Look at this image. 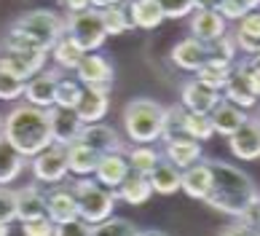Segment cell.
Returning a JSON list of instances; mask_svg holds the SVG:
<instances>
[{
    "label": "cell",
    "instance_id": "e0dca14e",
    "mask_svg": "<svg viewBox=\"0 0 260 236\" xmlns=\"http://www.w3.org/2000/svg\"><path fill=\"white\" fill-rule=\"evenodd\" d=\"M110 107V88H97V86H83V97L75 113L83 124H100L108 115Z\"/></svg>",
    "mask_w": 260,
    "mask_h": 236
},
{
    "label": "cell",
    "instance_id": "7402d4cb",
    "mask_svg": "<svg viewBox=\"0 0 260 236\" xmlns=\"http://www.w3.org/2000/svg\"><path fill=\"white\" fill-rule=\"evenodd\" d=\"M190 33L201 43H212L225 35V16L220 11H201L196 8L193 19H190Z\"/></svg>",
    "mask_w": 260,
    "mask_h": 236
},
{
    "label": "cell",
    "instance_id": "8992f818",
    "mask_svg": "<svg viewBox=\"0 0 260 236\" xmlns=\"http://www.w3.org/2000/svg\"><path fill=\"white\" fill-rule=\"evenodd\" d=\"M64 33L78 43L86 54L97 51L102 48V43L108 41V33H105V24H102V16H100V8H86V11H75L64 19Z\"/></svg>",
    "mask_w": 260,
    "mask_h": 236
},
{
    "label": "cell",
    "instance_id": "ac0fdd59",
    "mask_svg": "<svg viewBox=\"0 0 260 236\" xmlns=\"http://www.w3.org/2000/svg\"><path fill=\"white\" fill-rule=\"evenodd\" d=\"M132 172V166H129V159H126V153H105L102 159H100V166H97V172H94V177H97V183L105 185V188H110V191H118V185L129 177Z\"/></svg>",
    "mask_w": 260,
    "mask_h": 236
},
{
    "label": "cell",
    "instance_id": "f5cc1de1",
    "mask_svg": "<svg viewBox=\"0 0 260 236\" xmlns=\"http://www.w3.org/2000/svg\"><path fill=\"white\" fill-rule=\"evenodd\" d=\"M247 62L252 65V67H260V48H257L255 54H249V59H247Z\"/></svg>",
    "mask_w": 260,
    "mask_h": 236
},
{
    "label": "cell",
    "instance_id": "60d3db41",
    "mask_svg": "<svg viewBox=\"0 0 260 236\" xmlns=\"http://www.w3.org/2000/svg\"><path fill=\"white\" fill-rule=\"evenodd\" d=\"M158 6L167 19H182L196 8V0H158Z\"/></svg>",
    "mask_w": 260,
    "mask_h": 236
},
{
    "label": "cell",
    "instance_id": "8fae6325",
    "mask_svg": "<svg viewBox=\"0 0 260 236\" xmlns=\"http://www.w3.org/2000/svg\"><path fill=\"white\" fill-rule=\"evenodd\" d=\"M56 83H59V73L56 70H41L38 75H32L24 86V102H30L35 107H49L56 105Z\"/></svg>",
    "mask_w": 260,
    "mask_h": 236
},
{
    "label": "cell",
    "instance_id": "680465c9",
    "mask_svg": "<svg viewBox=\"0 0 260 236\" xmlns=\"http://www.w3.org/2000/svg\"><path fill=\"white\" fill-rule=\"evenodd\" d=\"M257 121H260V118H257Z\"/></svg>",
    "mask_w": 260,
    "mask_h": 236
},
{
    "label": "cell",
    "instance_id": "83f0119b",
    "mask_svg": "<svg viewBox=\"0 0 260 236\" xmlns=\"http://www.w3.org/2000/svg\"><path fill=\"white\" fill-rule=\"evenodd\" d=\"M24 164H27L24 156L19 153L6 137H0V185L14 183L16 177L24 172Z\"/></svg>",
    "mask_w": 260,
    "mask_h": 236
},
{
    "label": "cell",
    "instance_id": "ba28073f",
    "mask_svg": "<svg viewBox=\"0 0 260 236\" xmlns=\"http://www.w3.org/2000/svg\"><path fill=\"white\" fill-rule=\"evenodd\" d=\"M46 218H49L54 225L81 218L78 215V199H75L73 185L59 183V185H51V188L46 191Z\"/></svg>",
    "mask_w": 260,
    "mask_h": 236
},
{
    "label": "cell",
    "instance_id": "1f68e13d",
    "mask_svg": "<svg viewBox=\"0 0 260 236\" xmlns=\"http://www.w3.org/2000/svg\"><path fill=\"white\" fill-rule=\"evenodd\" d=\"M126 159H129L132 172H137V174H145V177H148V174L158 166L161 153H158L153 145H134V148H129Z\"/></svg>",
    "mask_w": 260,
    "mask_h": 236
},
{
    "label": "cell",
    "instance_id": "484cf974",
    "mask_svg": "<svg viewBox=\"0 0 260 236\" xmlns=\"http://www.w3.org/2000/svg\"><path fill=\"white\" fill-rule=\"evenodd\" d=\"M209 115H212V124H215V134H225V137H231L239 126L247 124V113L239 105L228 102V100L220 102Z\"/></svg>",
    "mask_w": 260,
    "mask_h": 236
},
{
    "label": "cell",
    "instance_id": "816d5d0a",
    "mask_svg": "<svg viewBox=\"0 0 260 236\" xmlns=\"http://www.w3.org/2000/svg\"><path fill=\"white\" fill-rule=\"evenodd\" d=\"M140 236H169V233H164L158 228H148V231H140Z\"/></svg>",
    "mask_w": 260,
    "mask_h": 236
},
{
    "label": "cell",
    "instance_id": "277c9868",
    "mask_svg": "<svg viewBox=\"0 0 260 236\" xmlns=\"http://www.w3.org/2000/svg\"><path fill=\"white\" fill-rule=\"evenodd\" d=\"M11 33L27 38L43 51H51L54 43L64 35V19L54 11H46V8H35V11L22 14L16 19L11 24Z\"/></svg>",
    "mask_w": 260,
    "mask_h": 236
},
{
    "label": "cell",
    "instance_id": "9f6ffc18",
    "mask_svg": "<svg viewBox=\"0 0 260 236\" xmlns=\"http://www.w3.org/2000/svg\"><path fill=\"white\" fill-rule=\"evenodd\" d=\"M252 228H255V233H257V236H260V225H252Z\"/></svg>",
    "mask_w": 260,
    "mask_h": 236
},
{
    "label": "cell",
    "instance_id": "5b68a950",
    "mask_svg": "<svg viewBox=\"0 0 260 236\" xmlns=\"http://www.w3.org/2000/svg\"><path fill=\"white\" fill-rule=\"evenodd\" d=\"M73 191H75V199H78V215L89 225H97L102 220L113 218L115 201H118L115 191L105 188L91 177H78L73 183Z\"/></svg>",
    "mask_w": 260,
    "mask_h": 236
},
{
    "label": "cell",
    "instance_id": "30bf717a",
    "mask_svg": "<svg viewBox=\"0 0 260 236\" xmlns=\"http://www.w3.org/2000/svg\"><path fill=\"white\" fill-rule=\"evenodd\" d=\"M220 102H223V97H220L217 88L201 83L199 78L188 81L185 86H182V92H180V105L185 107L188 113H207L209 115Z\"/></svg>",
    "mask_w": 260,
    "mask_h": 236
},
{
    "label": "cell",
    "instance_id": "f1b7e54d",
    "mask_svg": "<svg viewBox=\"0 0 260 236\" xmlns=\"http://www.w3.org/2000/svg\"><path fill=\"white\" fill-rule=\"evenodd\" d=\"M49 54L54 56V62H56V67H59V70H73V73L78 70L81 59L86 56V51H83V48H81L78 43H75L67 33H64V35L59 38V41L54 43V48H51Z\"/></svg>",
    "mask_w": 260,
    "mask_h": 236
},
{
    "label": "cell",
    "instance_id": "5bb4252c",
    "mask_svg": "<svg viewBox=\"0 0 260 236\" xmlns=\"http://www.w3.org/2000/svg\"><path fill=\"white\" fill-rule=\"evenodd\" d=\"M228 145H231V153L242 161L260 159V121L247 118V124L239 126V129L228 137Z\"/></svg>",
    "mask_w": 260,
    "mask_h": 236
},
{
    "label": "cell",
    "instance_id": "6f0895ef",
    "mask_svg": "<svg viewBox=\"0 0 260 236\" xmlns=\"http://www.w3.org/2000/svg\"><path fill=\"white\" fill-rule=\"evenodd\" d=\"M134 236H140V231H137V233H134Z\"/></svg>",
    "mask_w": 260,
    "mask_h": 236
},
{
    "label": "cell",
    "instance_id": "d590c367",
    "mask_svg": "<svg viewBox=\"0 0 260 236\" xmlns=\"http://www.w3.org/2000/svg\"><path fill=\"white\" fill-rule=\"evenodd\" d=\"M209 48V59H215V62H225V65H236V54H239V46L234 41V35H223L217 38V41L207 43Z\"/></svg>",
    "mask_w": 260,
    "mask_h": 236
},
{
    "label": "cell",
    "instance_id": "f6af8a7d",
    "mask_svg": "<svg viewBox=\"0 0 260 236\" xmlns=\"http://www.w3.org/2000/svg\"><path fill=\"white\" fill-rule=\"evenodd\" d=\"M220 236H257V233H255V228L247 220H236V223H231Z\"/></svg>",
    "mask_w": 260,
    "mask_h": 236
},
{
    "label": "cell",
    "instance_id": "681fc988",
    "mask_svg": "<svg viewBox=\"0 0 260 236\" xmlns=\"http://www.w3.org/2000/svg\"><path fill=\"white\" fill-rule=\"evenodd\" d=\"M239 220H247L249 225H260V196H257V201H255V206L247 212V218H239Z\"/></svg>",
    "mask_w": 260,
    "mask_h": 236
},
{
    "label": "cell",
    "instance_id": "d4e9b609",
    "mask_svg": "<svg viewBox=\"0 0 260 236\" xmlns=\"http://www.w3.org/2000/svg\"><path fill=\"white\" fill-rule=\"evenodd\" d=\"M126 11L132 19V27H140V29H156L167 19L158 0H129Z\"/></svg>",
    "mask_w": 260,
    "mask_h": 236
},
{
    "label": "cell",
    "instance_id": "7dc6e473",
    "mask_svg": "<svg viewBox=\"0 0 260 236\" xmlns=\"http://www.w3.org/2000/svg\"><path fill=\"white\" fill-rule=\"evenodd\" d=\"M67 6V11L75 14V11H86V8H91V0H62Z\"/></svg>",
    "mask_w": 260,
    "mask_h": 236
},
{
    "label": "cell",
    "instance_id": "d6a6232c",
    "mask_svg": "<svg viewBox=\"0 0 260 236\" xmlns=\"http://www.w3.org/2000/svg\"><path fill=\"white\" fill-rule=\"evenodd\" d=\"M100 16H102V24H105V33H108V35H123V33H129V29H132L129 11L121 3L100 8Z\"/></svg>",
    "mask_w": 260,
    "mask_h": 236
},
{
    "label": "cell",
    "instance_id": "6da1fadb",
    "mask_svg": "<svg viewBox=\"0 0 260 236\" xmlns=\"http://www.w3.org/2000/svg\"><path fill=\"white\" fill-rule=\"evenodd\" d=\"M209 164H212V193L207 204L215 206L217 212L231 215V218H247V212L255 206L260 196L252 177L225 161H209Z\"/></svg>",
    "mask_w": 260,
    "mask_h": 236
},
{
    "label": "cell",
    "instance_id": "c3c4849f",
    "mask_svg": "<svg viewBox=\"0 0 260 236\" xmlns=\"http://www.w3.org/2000/svg\"><path fill=\"white\" fill-rule=\"evenodd\" d=\"M225 6V0H196V8L201 11H220Z\"/></svg>",
    "mask_w": 260,
    "mask_h": 236
},
{
    "label": "cell",
    "instance_id": "8d00e7d4",
    "mask_svg": "<svg viewBox=\"0 0 260 236\" xmlns=\"http://www.w3.org/2000/svg\"><path fill=\"white\" fill-rule=\"evenodd\" d=\"M137 228L123 218H108L97 225H91V236H134Z\"/></svg>",
    "mask_w": 260,
    "mask_h": 236
},
{
    "label": "cell",
    "instance_id": "f35d334b",
    "mask_svg": "<svg viewBox=\"0 0 260 236\" xmlns=\"http://www.w3.org/2000/svg\"><path fill=\"white\" fill-rule=\"evenodd\" d=\"M260 6V0H225V6L220 8V14L228 19H234V22H239V19H244L247 14H252L255 8Z\"/></svg>",
    "mask_w": 260,
    "mask_h": 236
},
{
    "label": "cell",
    "instance_id": "f907efd6",
    "mask_svg": "<svg viewBox=\"0 0 260 236\" xmlns=\"http://www.w3.org/2000/svg\"><path fill=\"white\" fill-rule=\"evenodd\" d=\"M115 3H123V0H91L94 8H108V6H115Z\"/></svg>",
    "mask_w": 260,
    "mask_h": 236
},
{
    "label": "cell",
    "instance_id": "ffe728a7",
    "mask_svg": "<svg viewBox=\"0 0 260 236\" xmlns=\"http://www.w3.org/2000/svg\"><path fill=\"white\" fill-rule=\"evenodd\" d=\"M172 62H175L180 70H190V73H196L201 65L209 59V48H207V43H201V41H196L193 35L190 38H185V41H180L175 48H172Z\"/></svg>",
    "mask_w": 260,
    "mask_h": 236
},
{
    "label": "cell",
    "instance_id": "74e56055",
    "mask_svg": "<svg viewBox=\"0 0 260 236\" xmlns=\"http://www.w3.org/2000/svg\"><path fill=\"white\" fill-rule=\"evenodd\" d=\"M24 86H27V81L0 70V100L3 102H14L19 97H24Z\"/></svg>",
    "mask_w": 260,
    "mask_h": 236
},
{
    "label": "cell",
    "instance_id": "3957f363",
    "mask_svg": "<svg viewBox=\"0 0 260 236\" xmlns=\"http://www.w3.org/2000/svg\"><path fill=\"white\" fill-rule=\"evenodd\" d=\"M164 118H167L164 105L148 97H137L123 107V132L134 145H153L164 137Z\"/></svg>",
    "mask_w": 260,
    "mask_h": 236
},
{
    "label": "cell",
    "instance_id": "11a10c76",
    "mask_svg": "<svg viewBox=\"0 0 260 236\" xmlns=\"http://www.w3.org/2000/svg\"><path fill=\"white\" fill-rule=\"evenodd\" d=\"M0 137H3V115H0Z\"/></svg>",
    "mask_w": 260,
    "mask_h": 236
},
{
    "label": "cell",
    "instance_id": "4316f807",
    "mask_svg": "<svg viewBox=\"0 0 260 236\" xmlns=\"http://www.w3.org/2000/svg\"><path fill=\"white\" fill-rule=\"evenodd\" d=\"M148 180H150V185H153V193L172 196V193L180 191L182 169H177V166L169 164V161H158V166L148 174Z\"/></svg>",
    "mask_w": 260,
    "mask_h": 236
},
{
    "label": "cell",
    "instance_id": "44dd1931",
    "mask_svg": "<svg viewBox=\"0 0 260 236\" xmlns=\"http://www.w3.org/2000/svg\"><path fill=\"white\" fill-rule=\"evenodd\" d=\"M46 218V191H41L38 185H24L16 188V220H38Z\"/></svg>",
    "mask_w": 260,
    "mask_h": 236
},
{
    "label": "cell",
    "instance_id": "9c48e42d",
    "mask_svg": "<svg viewBox=\"0 0 260 236\" xmlns=\"http://www.w3.org/2000/svg\"><path fill=\"white\" fill-rule=\"evenodd\" d=\"M49 124H51V142L62 148H70L73 142H78L83 132V121L78 118V113L56 105L49 107Z\"/></svg>",
    "mask_w": 260,
    "mask_h": 236
},
{
    "label": "cell",
    "instance_id": "bcb514c9",
    "mask_svg": "<svg viewBox=\"0 0 260 236\" xmlns=\"http://www.w3.org/2000/svg\"><path fill=\"white\" fill-rule=\"evenodd\" d=\"M244 65H247V75H249V83H252V92H255V97L260 100V67H252L244 59Z\"/></svg>",
    "mask_w": 260,
    "mask_h": 236
},
{
    "label": "cell",
    "instance_id": "7bdbcfd3",
    "mask_svg": "<svg viewBox=\"0 0 260 236\" xmlns=\"http://www.w3.org/2000/svg\"><path fill=\"white\" fill-rule=\"evenodd\" d=\"M54 236H91V225L83 218H75V220L54 225Z\"/></svg>",
    "mask_w": 260,
    "mask_h": 236
},
{
    "label": "cell",
    "instance_id": "4fadbf2b",
    "mask_svg": "<svg viewBox=\"0 0 260 236\" xmlns=\"http://www.w3.org/2000/svg\"><path fill=\"white\" fill-rule=\"evenodd\" d=\"M78 142L83 145H89L91 151H97L100 156L105 153H121L123 151V140H121V134L113 129V126L108 124H83V132L78 137Z\"/></svg>",
    "mask_w": 260,
    "mask_h": 236
},
{
    "label": "cell",
    "instance_id": "b9f144b4",
    "mask_svg": "<svg viewBox=\"0 0 260 236\" xmlns=\"http://www.w3.org/2000/svg\"><path fill=\"white\" fill-rule=\"evenodd\" d=\"M0 220L8 225L16 220V191L8 185H0Z\"/></svg>",
    "mask_w": 260,
    "mask_h": 236
},
{
    "label": "cell",
    "instance_id": "cb8c5ba5",
    "mask_svg": "<svg viewBox=\"0 0 260 236\" xmlns=\"http://www.w3.org/2000/svg\"><path fill=\"white\" fill-rule=\"evenodd\" d=\"M115 196L129 204V206H142L148 204V199L153 196V185L145 174H137V172H129V177L118 185V191H115Z\"/></svg>",
    "mask_w": 260,
    "mask_h": 236
},
{
    "label": "cell",
    "instance_id": "2e32d148",
    "mask_svg": "<svg viewBox=\"0 0 260 236\" xmlns=\"http://www.w3.org/2000/svg\"><path fill=\"white\" fill-rule=\"evenodd\" d=\"M164 159L175 164L177 169H188L201 159V142L190 140L185 134H175L169 140H164Z\"/></svg>",
    "mask_w": 260,
    "mask_h": 236
},
{
    "label": "cell",
    "instance_id": "ee69618b",
    "mask_svg": "<svg viewBox=\"0 0 260 236\" xmlns=\"http://www.w3.org/2000/svg\"><path fill=\"white\" fill-rule=\"evenodd\" d=\"M22 233L24 236H54V223L49 218L27 220V223H22Z\"/></svg>",
    "mask_w": 260,
    "mask_h": 236
},
{
    "label": "cell",
    "instance_id": "ab89813d",
    "mask_svg": "<svg viewBox=\"0 0 260 236\" xmlns=\"http://www.w3.org/2000/svg\"><path fill=\"white\" fill-rule=\"evenodd\" d=\"M182 115H185V107L182 105H169L167 107V118H164V137L161 140H169L175 134H182Z\"/></svg>",
    "mask_w": 260,
    "mask_h": 236
},
{
    "label": "cell",
    "instance_id": "836d02e7",
    "mask_svg": "<svg viewBox=\"0 0 260 236\" xmlns=\"http://www.w3.org/2000/svg\"><path fill=\"white\" fill-rule=\"evenodd\" d=\"M231 70H234V65L207 59V62L196 70V78H199L201 83H207V86H212V88H217V92H223V86H225V81H228Z\"/></svg>",
    "mask_w": 260,
    "mask_h": 236
},
{
    "label": "cell",
    "instance_id": "52a82bcc",
    "mask_svg": "<svg viewBox=\"0 0 260 236\" xmlns=\"http://www.w3.org/2000/svg\"><path fill=\"white\" fill-rule=\"evenodd\" d=\"M30 169H32L35 180L43 183V185H59V183H64L67 174H70V169H67V148L51 142L46 151H41L38 156L30 159Z\"/></svg>",
    "mask_w": 260,
    "mask_h": 236
},
{
    "label": "cell",
    "instance_id": "9a60e30c",
    "mask_svg": "<svg viewBox=\"0 0 260 236\" xmlns=\"http://www.w3.org/2000/svg\"><path fill=\"white\" fill-rule=\"evenodd\" d=\"M75 78L83 86H97V88H113V65L102 54H86L81 59Z\"/></svg>",
    "mask_w": 260,
    "mask_h": 236
},
{
    "label": "cell",
    "instance_id": "e575fe53",
    "mask_svg": "<svg viewBox=\"0 0 260 236\" xmlns=\"http://www.w3.org/2000/svg\"><path fill=\"white\" fill-rule=\"evenodd\" d=\"M83 97V83L78 78H67L59 75V83H56V107H67V110H75Z\"/></svg>",
    "mask_w": 260,
    "mask_h": 236
},
{
    "label": "cell",
    "instance_id": "f546056e",
    "mask_svg": "<svg viewBox=\"0 0 260 236\" xmlns=\"http://www.w3.org/2000/svg\"><path fill=\"white\" fill-rule=\"evenodd\" d=\"M236 46L242 48L244 54H255L260 48V11L247 14L244 19H239L236 35H234Z\"/></svg>",
    "mask_w": 260,
    "mask_h": 236
},
{
    "label": "cell",
    "instance_id": "603a6c76",
    "mask_svg": "<svg viewBox=\"0 0 260 236\" xmlns=\"http://www.w3.org/2000/svg\"><path fill=\"white\" fill-rule=\"evenodd\" d=\"M100 159L102 156L83 142H73L67 148V169L75 177H94V172L100 166Z\"/></svg>",
    "mask_w": 260,
    "mask_h": 236
},
{
    "label": "cell",
    "instance_id": "4dcf8cb0",
    "mask_svg": "<svg viewBox=\"0 0 260 236\" xmlns=\"http://www.w3.org/2000/svg\"><path fill=\"white\" fill-rule=\"evenodd\" d=\"M182 134L190 137L196 142H207L215 137V124H212V115L207 113H188L182 115Z\"/></svg>",
    "mask_w": 260,
    "mask_h": 236
},
{
    "label": "cell",
    "instance_id": "db71d44e",
    "mask_svg": "<svg viewBox=\"0 0 260 236\" xmlns=\"http://www.w3.org/2000/svg\"><path fill=\"white\" fill-rule=\"evenodd\" d=\"M8 233H11V228H8V223L0 220V236H8Z\"/></svg>",
    "mask_w": 260,
    "mask_h": 236
},
{
    "label": "cell",
    "instance_id": "7c38bea8",
    "mask_svg": "<svg viewBox=\"0 0 260 236\" xmlns=\"http://www.w3.org/2000/svg\"><path fill=\"white\" fill-rule=\"evenodd\" d=\"M223 100L228 102H234L239 105L242 110H247V107H255L257 105V97L252 92V83H249V75H247V65H244V59L239 65H234V70H231L228 75V81L223 86Z\"/></svg>",
    "mask_w": 260,
    "mask_h": 236
},
{
    "label": "cell",
    "instance_id": "7a4b0ae2",
    "mask_svg": "<svg viewBox=\"0 0 260 236\" xmlns=\"http://www.w3.org/2000/svg\"><path fill=\"white\" fill-rule=\"evenodd\" d=\"M3 137L11 142L24 159H32L51 145V124L49 110L35 107L30 102L16 105L3 118Z\"/></svg>",
    "mask_w": 260,
    "mask_h": 236
},
{
    "label": "cell",
    "instance_id": "d6986e66",
    "mask_svg": "<svg viewBox=\"0 0 260 236\" xmlns=\"http://www.w3.org/2000/svg\"><path fill=\"white\" fill-rule=\"evenodd\" d=\"M180 191H185V193L190 196V199L207 201V199H209V193H212V164L196 161L193 166L182 169Z\"/></svg>",
    "mask_w": 260,
    "mask_h": 236
}]
</instances>
